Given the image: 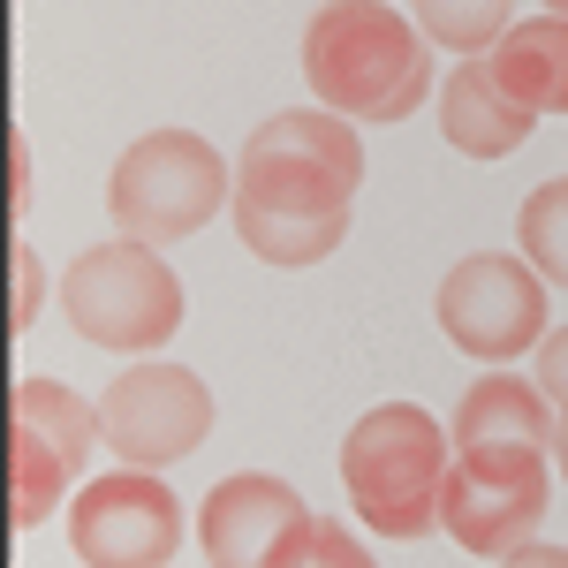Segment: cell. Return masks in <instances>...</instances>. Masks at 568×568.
Listing matches in <instances>:
<instances>
[{
  "mask_svg": "<svg viewBox=\"0 0 568 568\" xmlns=\"http://www.w3.org/2000/svg\"><path fill=\"white\" fill-rule=\"evenodd\" d=\"M538 387H546V402H554V409L568 402V326H554V334L538 342Z\"/></svg>",
  "mask_w": 568,
  "mask_h": 568,
  "instance_id": "ac0fdd59",
  "label": "cell"
},
{
  "mask_svg": "<svg viewBox=\"0 0 568 568\" xmlns=\"http://www.w3.org/2000/svg\"><path fill=\"white\" fill-rule=\"evenodd\" d=\"M554 425H561V417H554L546 387L493 372V379H478V387L455 402L447 439H455V447H546V455H554Z\"/></svg>",
  "mask_w": 568,
  "mask_h": 568,
  "instance_id": "7c38bea8",
  "label": "cell"
},
{
  "mask_svg": "<svg viewBox=\"0 0 568 568\" xmlns=\"http://www.w3.org/2000/svg\"><path fill=\"white\" fill-rule=\"evenodd\" d=\"M16 273H23V296H16V326L31 318V281H39V265H31V251H16Z\"/></svg>",
  "mask_w": 568,
  "mask_h": 568,
  "instance_id": "ffe728a7",
  "label": "cell"
},
{
  "mask_svg": "<svg viewBox=\"0 0 568 568\" xmlns=\"http://www.w3.org/2000/svg\"><path fill=\"white\" fill-rule=\"evenodd\" d=\"M311 530L318 516L304 508V493L265 470L213 485L197 508V546L213 568H296L311 554Z\"/></svg>",
  "mask_w": 568,
  "mask_h": 568,
  "instance_id": "30bf717a",
  "label": "cell"
},
{
  "mask_svg": "<svg viewBox=\"0 0 568 568\" xmlns=\"http://www.w3.org/2000/svg\"><path fill=\"white\" fill-rule=\"evenodd\" d=\"M235 197L227 182V160L197 130H152L136 136L130 152L114 160L106 175V213L130 243H182L197 227H213V213Z\"/></svg>",
  "mask_w": 568,
  "mask_h": 568,
  "instance_id": "277c9868",
  "label": "cell"
},
{
  "mask_svg": "<svg viewBox=\"0 0 568 568\" xmlns=\"http://www.w3.org/2000/svg\"><path fill=\"white\" fill-rule=\"evenodd\" d=\"M500 568H568V546H546V538H530V546H516Z\"/></svg>",
  "mask_w": 568,
  "mask_h": 568,
  "instance_id": "d6986e66",
  "label": "cell"
},
{
  "mask_svg": "<svg viewBox=\"0 0 568 568\" xmlns=\"http://www.w3.org/2000/svg\"><path fill=\"white\" fill-rule=\"evenodd\" d=\"M77 485V463L23 417H8V524L16 530H39Z\"/></svg>",
  "mask_w": 568,
  "mask_h": 568,
  "instance_id": "5bb4252c",
  "label": "cell"
},
{
  "mask_svg": "<svg viewBox=\"0 0 568 568\" xmlns=\"http://www.w3.org/2000/svg\"><path fill=\"white\" fill-rule=\"evenodd\" d=\"M546 500H554L546 447H455L439 485V530L478 561H508L546 524Z\"/></svg>",
  "mask_w": 568,
  "mask_h": 568,
  "instance_id": "8992f818",
  "label": "cell"
},
{
  "mask_svg": "<svg viewBox=\"0 0 568 568\" xmlns=\"http://www.w3.org/2000/svg\"><path fill=\"white\" fill-rule=\"evenodd\" d=\"M516 243H524V258L554 281V288H568V175L538 182L524 197V213H516Z\"/></svg>",
  "mask_w": 568,
  "mask_h": 568,
  "instance_id": "2e32d148",
  "label": "cell"
},
{
  "mask_svg": "<svg viewBox=\"0 0 568 568\" xmlns=\"http://www.w3.org/2000/svg\"><path fill=\"white\" fill-rule=\"evenodd\" d=\"M530 122H538V114L500 91V77H493L485 53L447 69V84H439V136H447L463 160H508L530 136Z\"/></svg>",
  "mask_w": 568,
  "mask_h": 568,
  "instance_id": "8fae6325",
  "label": "cell"
},
{
  "mask_svg": "<svg viewBox=\"0 0 568 568\" xmlns=\"http://www.w3.org/2000/svg\"><path fill=\"white\" fill-rule=\"evenodd\" d=\"M554 417H561V425H554V463H561V478H568V402L554 409Z\"/></svg>",
  "mask_w": 568,
  "mask_h": 568,
  "instance_id": "44dd1931",
  "label": "cell"
},
{
  "mask_svg": "<svg viewBox=\"0 0 568 568\" xmlns=\"http://www.w3.org/2000/svg\"><path fill=\"white\" fill-rule=\"evenodd\" d=\"M61 311H69V326L91 349L152 356V349H168L182 326V281L152 243L114 235V243L84 251L61 273Z\"/></svg>",
  "mask_w": 568,
  "mask_h": 568,
  "instance_id": "5b68a950",
  "label": "cell"
},
{
  "mask_svg": "<svg viewBox=\"0 0 568 568\" xmlns=\"http://www.w3.org/2000/svg\"><path fill=\"white\" fill-rule=\"evenodd\" d=\"M508 8L516 0H417V31L447 53H463V61H478L508 39Z\"/></svg>",
  "mask_w": 568,
  "mask_h": 568,
  "instance_id": "9a60e30c",
  "label": "cell"
},
{
  "mask_svg": "<svg viewBox=\"0 0 568 568\" xmlns=\"http://www.w3.org/2000/svg\"><path fill=\"white\" fill-rule=\"evenodd\" d=\"M455 463L447 425H433L417 402H379L364 409L342 439V485L364 530L379 538H425L439 530V485Z\"/></svg>",
  "mask_w": 568,
  "mask_h": 568,
  "instance_id": "3957f363",
  "label": "cell"
},
{
  "mask_svg": "<svg viewBox=\"0 0 568 568\" xmlns=\"http://www.w3.org/2000/svg\"><path fill=\"white\" fill-rule=\"evenodd\" d=\"M364 190V144L356 122L326 106H288L265 114L235 152V243L265 265H318L342 251L349 205Z\"/></svg>",
  "mask_w": 568,
  "mask_h": 568,
  "instance_id": "6da1fadb",
  "label": "cell"
},
{
  "mask_svg": "<svg viewBox=\"0 0 568 568\" xmlns=\"http://www.w3.org/2000/svg\"><path fill=\"white\" fill-rule=\"evenodd\" d=\"M296 568H379V561H372V546H364V538H356L342 516H318V530H311V554H304Z\"/></svg>",
  "mask_w": 568,
  "mask_h": 568,
  "instance_id": "e0dca14e",
  "label": "cell"
},
{
  "mask_svg": "<svg viewBox=\"0 0 568 568\" xmlns=\"http://www.w3.org/2000/svg\"><path fill=\"white\" fill-rule=\"evenodd\" d=\"M546 16H568V0H546Z\"/></svg>",
  "mask_w": 568,
  "mask_h": 568,
  "instance_id": "7402d4cb",
  "label": "cell"
},
{
  "mask_svg": "<svg viewBox=\"0 0 568 568\" xmlns=\"http://www.w3.org/2000/svg\"><path fill=\"white\" fill-rule=\"evenodd\" d=\"M546 296H554V281L530 258L470 251L439 281V334L478 364H508L546 342Z\"/></svg>",
  "mask_w": 568,
  "mask_h": 568,
  "instance_id": "52a82bcc",
  "label": "cell"
},
{
  "mask_svg": "<svg viewBox=\"0 0 568 568\" xmlns=\"http://www.w3.org/2000/svg\"><path fill=\"white\" fill-rule=\"evenodd\" d=\"M213 433V387L190 364H160L144 356L130 364L106 402H99V439L130 463V470H168L182 455H197Z\"/></svg>",
  "mask_w": 568,
  "mask_h": 568,
  "instance_id": "ba28073f",
  "label": "cell"
},
{
  "mask_svg": "<svg viewBox=\"0 0 568 568\" xmlns=\"http://www.w3.org/2000/svg\"><path fill=\"white\" fill-rule=\"evenodd\" d=\"M69 546L84 568H168L182 546V500L160 470H106L69 500Z\"/></svg>",
  "mask_w": 568,
  "mask_h": 568,
  "instance_id": "9c48e42d",
  "label": "cell"
},
{
  "mask_svg": "<svg viewBox=\"0 0 568 568\" xmlns=\"http://www.w3.org/2000/svg\"><path fill=\"white\" fill-rule=\"evenodd\" d=\"M304 84L342 122H402L433 99V39L387 0H326L304 31Z\"/></svg>",
  "mask_w": 568,
  "mask_h": 568,
  "instance_id": "7a4b0ae2",
  "label": "cell"
},
{
  "mask_svg": "<svg viewBox=\"0 0 568 568\" xmlns=\"http://www.w3.org/2000/svg\"><path fill=\"white\" fill-rule=\"evenodd\" d=\"M500 91L530 106V114H568V16H538V23H508V39L485 53Z\"/></svg>",
  "mask_w": 568,
  "mask_h": 568,
  "instance_id": "4fadbf2b",
  "label": "cell"
}]
</instances>
